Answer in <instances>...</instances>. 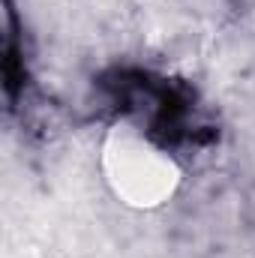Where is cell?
<instances>
[{"instance_id": "1", "label": "cell", "mask_w": 255, "mask_h": 258, "mask_svg": "<svg viewBox=\"0 0 255 258\" xmlns=\"http://www.w3.org/2000/svg\"><path fill=\"white\" fill-rule=\"evenodd\" d=\"M3 78H6V90L15 96L18 87L24 84V60L18 54V45L9 39L6 42V54H3Z\"/></svg>"}]
</instances>
